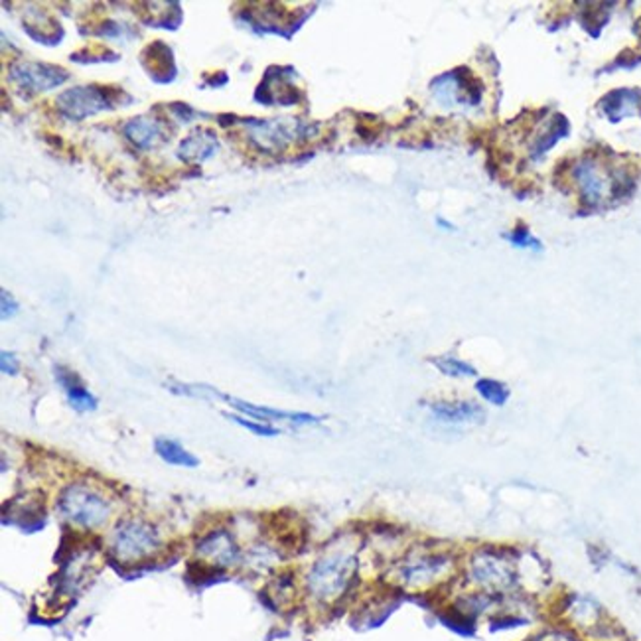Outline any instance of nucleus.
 <instances>
[{
  "label": "nucleus",
  "instance_id": "nucleus-25",
  "mask_svg": "<svg viewBox=\"0 0 641 641\" xmlns=\"http://www.w3.org/2000/svg\"><path fill=\"white\" fill-rule=\"evenodd\" d=\"M506 239L513 245V247H517V249H533V251H541L543 249V243L539 239L533 237V235L529 233L527 228H523L519 226L517 229H513L511 233H506Z\"/></svg>",
  "mask_w": 641,
  "mask_h": 641
},
{
  "label": "nucleus",
  "instance_id": "nucleus-3",
  "mask_svg": "<svg viewBox=\"0 0 641 641\" xmlns=\"http://www.w3.org/2000/svg\"><path fill=\"white\" fill-rule=\"evenodd\" d=\"M56 507L61 519L81 529L101 527L111 517L109 499L88 484H70L63 488Z\"/></svg>",
  "mask_w": 641,
  "mask_h": 641
},
{
  "label": "nucleus",
  "instance_id": "nucleus-28",
  "mask_svg": "<svg viewBox=\"0 0 641 641\" xmlns=\"http://www.w3.org/2000/svg\"><path fill=\"white\" fill-rule=\"evenodd\" d=\"M0 302H3V320L14 318V316L18 314L20 306H18V302H16V298H14L13 294H10V293H6V291L0 293Z\"/></svg>",
  "mask_w": 641,
  "mask_h": 641
},
{
  "label": "nucleus",
  "instance_id": "nucleus-7",
  "mask_svg": "<svg viewBox=\"0 0 641 641\" xmlns=\"http://www.w3.org/2000/svg\"><path fill=\"white\" fill-rule=\"evenodd\" d=\"M452 569V557L446 553H413L404 559L399 569V581L404 586H411V589H426L434 582H438L451 572Z\"/></svg>",
  "mask_w": 641,
  "mask_h": 641
},
{
  "label": "nucleus",
  "instance_id": "nucleus-26",
  "mask_svg": "<svg viewBox=\"0 0 641 641\" xmlns=\"http://www.w3.org/2000/svg\"><path fill=\"white\" fill-rule=\"evenodd\" d=\"M168 111L172 113L174 119L181 125H190L191 121H196L198 116H209L206 113H201L198 109H194V107L188 105V103H170L168 105Z\"/></svg>",
  "mask_w": 641,
  "mask_h": 641
},
{
  "label": "nucleus",
  "instance_id": "nucleus-19",
  "mask_svg": "<svg viewBox=\"0 0 641 641\" xmlns=\"http://www.w3.org/2000/svg\"><path fill=\"white\" fill-rule=\"evenodd\" d=\"M154 452L170 466H180V468H198L200 466L198 458L190 451H186V448L181 446L178 441H174V438L158 436L154 441Z\"/></svg>",
  "mask_w": 641,
  "mask_h": 641
},
{
  "label": "nucleus",
  "instance_id": "nucleus-8",
  "mask_svg": "<svg viewBox=\"0 0 641 641\" xmlns=\"http://www.w3.org/2000/svg\"><path fill=\"white\" fill-rule=\"evenodd\" d=\"M8 78L20 89H26L30 93H46L61 88L70 79V71L46 61L16 60L10 63Z\"/></svg>",
  "mask_w": 641,
  "mask_h": 641
},
{
  "label": "nucleus",
  "instance_id": "nucleus-1",
  "mask_svg": "<svg viewBox=\"0 0 641 641\" xmlns=\"http://www.w3.org/2000/svg\"><path fill=\"white\" fill-rule=\"evenodd\" d=\"M358 572V549L349 543L328 549L308 572V592L318 602H334L354 582Z\"/></svg>",
  "mask_w": 641,
  "mask_h": 641
},
{
  "label": "nucleus",
  "instance_id": "nucleus-22",
  "mask_svg": "<svg viewBox=\"0 0 641 641\" xmlns=\"http://www.w3.org/2000/svg\"><path fill=\"white\" fill-rule=\"evenodd\" d=\"M476 391L479 393V397L488 401L489 404H496V407L506 404L509 395H511L507 385H504L501 381H496V379H479L476 383Z\"/></svg>",
  "mask_w": 641,
  "mask_h": 641
},
{
  "label": "nucleus",
  "instance_id": "nucleus-4",
  "mask_svg": "<svg viewBox=\"0 0 641 641\" xmlns=\"http://www.w3.org/2000/svg\"><path fill=\"white\" fill-rule=\"evenodd\" d=\"M239 125L247 131L249 143L261 153H281L293 143L304 141L316 135L318 126L298 119H241Z\"/></svg>",
  "mask_w": 641,
  "mask_h": 641
},
{
  "label": "nucleus",
  "instance_id": "nucleus-30",
  "mask_svg": "<svg viewBox=\"0 0 641 641\" xmlns=\"http://www.w3.org/2000/svg\"><path fill=\"white\" fill-rule=\"evenodd\" d=\"M436 226H438V228H442L444 231H454V226H452V223H448L444 218H436Z\"/></svg>",
  "mask_w": 641,
  "mask_h": 641
},
{
  "label": "nucleus",
  "instance_id": "nucleus-16",
  "mask_svg": "<svg viewBox=\"0 0 641 641\" xmlns=\"http://www.w3.org/2000/svg\"><path fill=\"white\" fill-rule=\"evenodd\" d=\"M123 135L128 143H133L141 151H151L166 141V128L154 116L141 115L128 119L123 125Z\"/></svg>",
  "mask_w": 641,
  "mask_h": 641
},
{
  "label": "nucleus",
  "instance_id": "nucleus-17",
  "mask_svg": "<svg viewBox=\"0 0 641 641\" xmlns=\"http://www.w3.org/2000/svg\"><path fill=\"white\" fill-rule=\"evenodd\" d=\"M431 413L444 424H476L486 416V411L472 401H438L431 404Z\"/></svg>",
  "mask_w": 641,
  "mask_h": 641
},
{
  "label": "nucleus",
  "instance_id": "nucleus-9",
  "mask_svg": "<svg viewBox=\"0 0 641 641\" xmlns=\"http://www.w3.org/2000/svg\"><path fill=\"white\" fill-rule=\"evenodd\" d=\"M296 78V70L291 66H273L266 70L263 81L259 83V88L255 89L253 99L266 107H291L298 103L301 99V93L293 85V79Z\"/></svg>",
  "mask_w": 641,
  "mask_h": 641
},
{
  "label": "nucleus",
  "instance_id": "nucleus-14",
  "mask_svg": "<svg viewBox=\"0 0 641 641\" xmlns=\"http://www.w3.org/2000/svg\"><path fill=\"white\" fill-rule=\"evenodd\" d=\"M219 151L218 135L211 128H194L184 141L180 143L176 156L186 164H201L213 158Z\"/></svg>",
  "mask_w": 641,
  "mask_h": 641
},
{
  "label": "nucleus",
  "instance_id": "nucleus-27",
  "mask_svg": "<svg viewBox=\"0 0 641 641\" xmlns=\"http://www.w3.org/2000/svg\"><path fill=\"white\" fill-rule=\"evenodd\" d=\"M0 369H3L5 376H10V377L18 376V371H20L18 358L14 354H10V351H3V354H0Z\"/></svg>",
  "mask_w": 641,
  "mask_h": 641
},
{
  "label": "nucleus",
  "instance_id": "nucleus-10",
  "mask_svg": "<svg viewBox=\"0 0 641 641\" xmlns=\"http://www.w3.org/2000/svg\"><path fill=\"white\" fill-rule=\"evenodd\" d=\"M462 71L464 70L446 71L444 76L436 78L431 83L432 95L446 107L456 103H479V99H482L479 85Z\"/></svg>",
  "mask_w": 641,
  "mask_h": 641
},
{
  "label": "nucleus",
  "instance_id": "nucleus-13",
  "mask_svg": "<svg viewBox=\"0 0 641 641\" xmlns=\"http://www.w3.org/2000/svg\"><path fill=\"white\" fill-rule=\"evenodd\" d=\"M198 554L218 566H231L239 562L241 551L233 535L226 529H216L198 541Z\"/></svg>",
  "mask_w": 641,
  "mask_h": 641
},
{
  "label": "nucleus",
  "instance_id": "nucleus-15",
  "mask_svg": "<svg viewBox=\"0 0 641 641\" xmlns=\"http://www.w3.org/2000/svg\"><path fill=\"white\" fill-rule=\"evenodd\" d=\"M23 28L36 44L42 46H58L61 44L63 36H66L63 26L51 14H48L44 8L34 10L28 6L23 20Z\"/></svg>",
  "mask_w": 641,
  "mask_h": 641
},
{
  "label": "nucleus",
  "instance_id": "nucleus-11",
  "mask_svg": "<svg viewBox=\"0 0 641 641\" xmlns=\"http://www.w3.org/2000/svg\"><path fill=\"white\" fill-rule=\"evenodd\" d=\"M221 399L229 403V407L235 409L241 414H247L253 421L261 423H291L294 426H306V424H318L322 423V416L310 414V413H291V411H281V409H271L263 407V404H253L247 401H241L237 397H229V395L221 393Z\"/></svg>",
  "mask_w": 641,
  "mask_h": 641
},
{
  "label": "nucleus",
  "instance_id": "nucleus-18",
  "mask_svg": "<svg viewBox=\"0 0 641 641\" xmlns=\"http://www.w3.org/2000/svg\"><path fill=\"white\" fill-rule=\"evenodd\" d=\"M56 379L61 385V389L66 391V397L73 409L79 413H89L98 409V397L85 387L76 373L66 367H56Z\"/></svg>",
  "mask_w": 641,
  "mask_h": 641
},
{
  "label": "nucleus",
  "instance_id": "nucleus-5",
  "mask_svg": "<svg viewBox=\"0 0 641 641\" xmlns=\"http://www.w3.org/2000/svg\"><path fill=\"white\" fill-rule=\"evenodd\" d=\"M469 579L488 592H509L517 584V566L509 551L482 549L469 557Z\"/></svg>",
  "mask_w": 641,
  "mask_h": 641
},
{
  "label": "nucleus",
  "instance_id": "nucleus-21",
  "mask_svg": "<svg viewBox=\"0 0 641 641\" xmlns=\"http://www.w3.org/2000/svg\"><path fill=\"white\" fill-rule=\"evenodd\" d=\"M70 60L76 61V63H81V66H93V63L119 61V53L111 51L109 48H105V46H91V48H83L76 53H71Z\"/></svg>",
  "mask_w": 641,
  "mask_h": 641
},
{
  "label": "nucleus",
  "instance_id": "nucleus-12",
  "mask_svg": "<svg viewBox=\"0 0 641 641\" xmlns=\"http://www.w3.org/2000/svg\"><path fill=\"white\" fill-rule=\"evenodd\" d=\"M141 66L146 76L158 85H168L178 78L174 51L163 40L153 42L141 51Z\"/></svg>",
  "mask_w": 641,
  "mask_h": 641
},
{
  "label": "nucleus",
  "instance_id": "nucleus-24",
  "mask_svg": "<svg viewBox=\"0 0 641 641\" xmlns=\"http://www.w3.org/2000/svg\"><path fill=\"white\" fill-rule=\"evenodd\" d=\"M223 416H226V419H229V421H233L235 424L243 426V429L251 431V432H253V434H256V436L271 438V436H279V434H281V431H279V429H274V426H273V424H269V423H261V421L245 419V416L231 414V413H226Z\"/></svg>",
  "mask_w": 641,
  "mask_h": 641
},
{
  "label": "nucleus",
  "instance_id": "nucleus-6",
  "mask_svg": "<svg viewBox=\"0 0 641 641\" xmlns=\"http://www.w3.org/2000/svg\"><path fill=\"white\" fill-rule=\"evenodd\" d=\"M160 547V535L153 523L143 519L123 521L113 533V553L121 561H143Z\"/></svg>",
  "mask_w": 641,
  "mask_h": 641
},
{
  "label": "nucleus",
  "instance_id": "nucleus-29",
  "mask_svg": "<svg viewBox=\"0 0 641 641\" xmlns=\"http://www.w3.org/2000/svg\"><path fill=\"white\" fill-rule=\"evenodd\" d=\"M229 81V76L226 71H219V78L216 76H211L209 79H206L204 83H201V88H223V85H228Z\"/></svg>",
  "mask_w": 641,
  "mask_h": 641
},
{
  "label": "nucleus",
  "instance_id": "nucleus-2",
  "mask_svg": "<svg viewBox=\"0 0 641 641\" xmlns=\"http://www.w3.org/2000/svg\"><path fill=\"white\" fill-rule=\"evenodd\" d=\"M135 99L123 89L105 88V85H78L61 91L56 98V109L63 119L81 123L88 116L105 111H115L116 107H128Z\"/></svg>",
  "mask_w": 641,
  "mask_h": 641
},
{
  "label": "nucleus",
  "instance_id": "nucleus-23",
  "mask_svg": "<svg viewBox=\"0 0 641 641\" xmlns=\"http://www.w3.org/2000/svg\"><path fill=\"white\" fill-rule=\"evenodd\" d=\"M88 34L98 36V38H105V40H119V38L121 40H128V38L136 36L135 32L131 30V26L115 23V20H105V23H101L99 26H95L93 30H89Z\"/></svg>",
  "mask_w": 641,
  "mask_h": 641
},
{
  "label": "nucleus",
  "instance_id": "nucleus-20",
  "mask_svg": "<svg viewBox=\"0 0 641 641\" xmlns=\"http://www.w3.org/2000/svg\"><path fill=\"white\" fill-rule=\"evenodd\" d=\"M432 366L444 373L446 377H454V379H464V377H474L476 376V367L469 366L468 361H462L452 356H442V358H431Z\"/></svg>",
  "mask_w": 641,
  "mask_h": 641
}]
</instances>
